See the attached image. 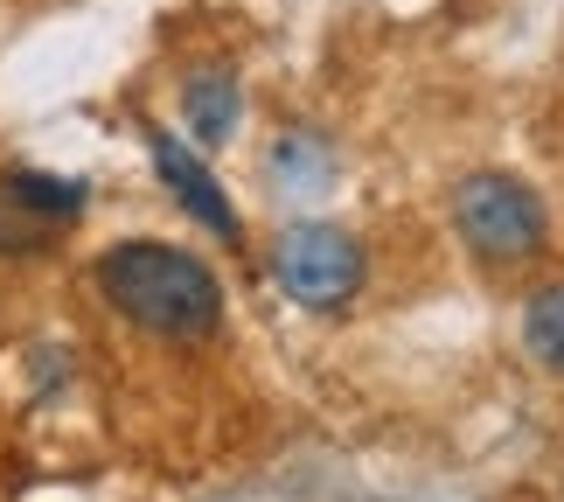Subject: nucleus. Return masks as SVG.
Listing matches in <instances>:
<instances>
[{
	"label": "nucleus",
	"mask_w": 564,
	"mask_h": 502,
	"mask_svg": "<svg viewBox=\"0 0 564 502\" xmlns=\"http://www.w3.org/2000/svg\"><path fill=\"white\" fill-rule=\"evenodd\" d=\"M98 293L147 335L167 342H203L224 329V287L195 252L154 245V237H126L98 258Z\"/></svg>",
	"instance_id": "obj_1"
},
{
	"label": "nucleus",
	"mask_w": 564,
	"mask_h": 502,
	"mask_svg": "<svg viewBox=\"0 0 564 502\" xmlns=\"http://www.w3.org/2000/svg\"><path fill=\"white\" fill-rule=\"evenodd\" d=\"M453 231H460V245L474 258H488V266H523V258L544 252L551 216H544V195L530 182L481 168L453 189Z\"/></svg>",
	"instance_id": "obj_2"
},
{
	"label": "nucleus",
	"mask_w": 564,
	"mask_h": 502,
	"mask_svg": "<svg viewBox=\"0 0 564 502\" xmlns=\"http://www.w3.org/2000/svg\"><path fill=\"white\" fill-rule=\"evenodd\" d=\"M272 279L314 314L349 308L362 287V245L335 224H286L272 245Z\"/></svg>",
	"instance_id": "obj_3"
},
{
	"label": "nucleus",
	"mask_w": 564,
	"mask_h": 502,
	"mask_svg": "<svg viewBox=\"0 0 564 502\" xmlns=\"http://www.w3.org/2000/svg\"><path fill=\"white\" fill-rule=\"evenodd\" d=\"M147 154H154V174H161V189L175 195V203L203 224L209 237H224V245H237L245 237V224H237V210H230V195H224V182L195 161V147H182L175 133H147Z\"/></svg>",
	"instance_id": "obj_4"
},
{
	"label": "nucleus",
	"mask_w": 564,
	"mask_h": 502,
	"mask_svg": "<svg viewBox=\"0 0 564 502\" xmlns=\"http://www.w3.org/2000/svg\"><path fill=\"white\" fill-rule=\"evenodd\" d=\"M237 77L230 71H203V77H188V92H182V119H188V133L216 147V140H230L237 133Z\"/></svg>",
	"instance_id": "obj_5"
},
{
	"label": "nucleus",
	"mask_w": 564,
	"mask_h": 502,
	"mask_svg": "<svg viewBox=\"0 0 564 502\" xmlns=\"http://www.w3.org/2000/svg\"><path fill=\"white\" fill-rule=\"evenodd\" d=\"M0 195H14L35 224H70L84 210V182H56V174H35V168H14L8 182H0Z\"/></svg>",
	"instance_id": "obj_6"
},
{
	"label": "nucleus",
	"mask_w": 564,
	"mask_h": 502,
	"mask_svg": "<svg viewBox=\"0 0 564 502\" xmlns=\"http://www.w3.org/2000/svg\"><path fill=\"white\" fill-rule=\"evenodd\" d=\"M523 342H530V356L544 363L551 377H564V287L530 293V308H523Z\"/></svg>",
	"instance_id": "obj_7"
},
{
	"label": "nucleus",
	"mask_w": 564,
	"mask_h": 502,
	"mask_svg": "<svg viewBox=\"0 0 564 502\" xmlns=\"http://www.w3.org/2000/svg\"><path fill=\"white\" fill-rule=\"evenodd\" d=\"M272 168L286 174L293 189H307V195L328 182V154H321V140H279L272 147Z\"/></svg>",
	"instance_id": "obj_8"
}]
</instances>
